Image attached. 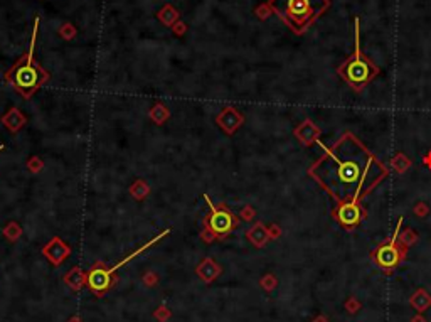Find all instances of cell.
Instances as JSON below:
<instances>
[{"label":"cell","mask_w":431,"mask_h":322,"mask_svg":"<svg viewBox=\"0 0 431 322\" xmlns=\"http://www.w3.org/2000/svg\"><path fill=\"white\" fill-rule=\"evenodd\" d=\"M42 253H44V257L48 258L53 265H61L62 261L69 257L71 250L61 238H53L48 247H44Z\"/></svg>","instance_id":"obj_9"},{"label":"cell","mask_w":431,"mask_h":322,"mask_svg":"<svg viewBox=\"0 0 431 322\" xmlns=\"http://www.w3.org/2000/svg\"><path fill=\"white\" fill-rule=\"evenodd\" d=\"M5 236L7 238H10V240H17V236L20 235V228L17 226L15 223H12V224H8V228H5Z\"/></svg>","instance_id":"obj_19"},{"label":"cell","mask_w":431,"mask_h":322,"mask_svg":"<svg viewBox=\"0 0 431 322\" xmlns=\"http://www.w3.org/2000/svg\"><path fill=\"white\" fill-rule=\"evenodd\" d=\"M217 124L223 130H226V133H234V130L238 129L243 124V117L236 112L234 108H226L219 117H217Z\"/></svg>","instance_id":"obj_10"},{"label":"cell","mask_w":431,"mask_h":322,"mask_svg":"<svg viewBox=\"0 0 431 322\" xmlns=\"http://www.w3.org/2000/svg\"><path fill=\"white\" fill-rule=\"evenodd\" d=\"M153 316H155V319H159L160 322H165L170 317V311L167 307H160L159 311H155V314Z\"/></svg>","instance_id":"obj_21"},{"label":"cell","mask_w":431,"mask_h":322,"mask_svg":"<svg viewBox=\"0 0 431 322\" xmlns=\"http://www.w3.org/2000/svg\"><path fill=\"white\" fill-rule=\"evenodd\" d=\"M401 221H403V219H399V223H398V226H396L394 233H392L391 240H387L386 243H382L374 253V261L381 266L382 270L396 268V266L404 260V257H406V250H404V247L401 245L403 241H398Z\"/></svg>","instance_id":"obj_5"},{"label":"cell","mask_w":431,"mask_h":322,"mask_svg":"<svg viewBox=\"0 0 431 322\" xmlns=\"http://www.w3.org/2000/svg\"><path fill=\"white\" fill-rule=\"evenodd\" d=\"M150 117H152V120H155V124H164L169 117V110L165 108L164 105L157 103L155 107L150 110Z\"/></svg>","instance_id":"obj_17"},{"label":"cell","mask_w":431,"mask_h":322,"mask_svg":"<svg viewBox=\"0 0 431 322\" xmlns=\"http://www.w3.org/2000/svg\"><path fill=\"white\" fill-rule=\"evenodd\" d=\"M270 7L293 32L302 34L330 7V0H270Z\"/></svg>","instance_id":"obj_2"},{"label":"cell","mask_w":431,"mask_h":322,"mask_svg":"<svg viewBox=\"0 0 431 322\" xmlns=\"http://www.w3.org/2000/svg\"><path fill=\"white\" fill-rule=\"evenodd\" d=\"M143 282L147 283L148 287H152V285H157V275L155 273H147L143 277Z\"/></svg>","instance_id":"obj_24"},{"label":"cell","mask_w":431,"mask_h":322,"mask_svg":"<svg viewBox=\"0 0 431 322\" xmlns=\"http://www.w3.org/2000/svg\"><path fill=\"white\" fill-rule=\"evenodd\" d=\"M219 273H221L219 265H216V261L211 260V258H206V260H202V263L197 266V275H199L200 278H202L204 282H207V283L214 280V278Z\"/></svg>","instance_id":"obj_11"},{"label":"cell","mask_w":431,"mask_h":322,"mask_svg":"<svg viewBox=\"0 0 431 322\" xmlns=\"http://www.w3.org/2000/svg\"><path fill=\"white\" fill-rule=\"evenodd\" d=\"M37 32H39V19H36L34 22V31H32V39L31 46H29L27 54L20 59L17 64L12 67L7 73L5 78L15 86L17 91L22 93L24 98L34 95V91H37L39 88L49 79V74L46 73L42 67L37 64L34 59V49H36V41H37Z\"/></svg>","instance_id":"obj_3"},{"label":"cell","mask_w":431,"mask_h":322,"mask_svg":"<svg viewBox=\"0 0 431 322\" xmlns=\"http://www.w3.org/2000/svg\"><path fill=\"white\" fill-rule=\"evenodd\" d=\"M59 34H61L64 39H71L72 36H76V29L72 27V25L66 24V25H62V27L59 29Z\"/></svg>","instance_id":"obj_20"},{"label":"cell","mask_w":431,"mask_h":322,"mask_svg":"<svg viewBox=\"0 0 431 322\" xmlns=\"http://www.w3.org/2000/svg\"><path fill=\"white\" fill-rule=\"evenodd\" d=\"M148 193H150V189H148V186L145 184L143 181H136L135 184H133V188H131V194H133L136 199L145 197Z\"/></svg>","instance_id":"obj_18"},{"label":"cell","mask_w":431,"mask_h":322,"mask_svg":"<svg viewBox=\"0 0 431 322\" xmlns=\"http://www.w3.org/2000/svg\"><path fill=\"white\" fill-rule=\"evenodd\" d=\"M366 216L364 207L361 206V202L349 201V202H340L337 204L335 209V218L339 219V223L345 228H354L357 226Z\"/></svg>","instance_id":"obj_7"},{"label":"cell","mask_w":431,"mask_h":322,"mask_svg":"<svg viewBox=\"0 0 431 322\" xmlns=\"http://www.w3.org/2000/svg\"><path fill=\"white\" fill-rule=\"evenodd\" d=\"M308 174L340 204L361 202L387 176V169L356 135L347 132L323 152Z\"/></svg>","instance_id":"obj_1"},{"label":"cell","mask_w":431,"mask_h":322,"mask_svg":"<svg viewBox=\"0 0 431 322\" xmlns=\"http://www.w3.org/2000/svg\"><path fill=\"white\" fill-rule=\"evenodd\" d=\"M409 304H411L413 309H416L418 312H425L426 309H428L431 306V297L430 294L423 289H420L416 292L415 295L411 297V300H409Z\"/></svg>","instance_id":"obj_15"},{"label":"cell","mask_w":431,"mask_h":322,"mask_svg":"<svg viewBox=\"0 0 431 322\" xmlns=\"http://www.w3.org/2000/svg\"><path fill=\"white\" fill-rule=\"evenodd\" d=\"M207 201V206L211 207V218H209V228L211 231L217 236H224L228 233H231L234 230V226L238 224V219L234 218V214L231 211H228L226 207H216L212 204V201L207 196H204Z\"/></svg>","instance_id":"obj_6"},{"label":"cell","mask_w":431,"mask_h":322,"mask_svg":"<svg viewBox=\"0 0 431 322\" xmlns=\"http://www.w3.org/2000/svg\"><path fill=\"white\" fill-rule=\"evenodd\" d=\"M24 124H25V117L17 108H12L10 112L3 117V125H5L8 130H12V132H17Z\"/></svg>","instance_id":"obj_14"},{"label":"cell","mask_w":431,"mask_h":322,"mask_svg":"<svg viewBox=\"0 0 431 322\" xmlns=\"http://www.w3.org/2000/svg\"><path fill=\"white\" fill-rule=\"evenodd\" d=\"M413 322H425V321L421 319V317H420V319H418V317H416V319H413Z\"/></svg>","instance_id":"obj_27"},{"label":"cell","mask_w":431,"mask_h":322,"mask_svg":"<svg viewBox=\"0 0 431 322\" xmlns=\"http://www.w3.org/2000/svg\"><path fill=\"white\" fill-rule=\"evenodd\" d=\"M64 282H66L72 290H79V289H83L84 283L88 282V277L84 275V272L79 268V266H76V268H72L71 272L64 277Z\"/></svg>","instance_id":"obj_12"},{"label":"cell","mask_w":431,"mask_h":322,"mask_svg":"<svg viewBox=\"0 0 431 322\" xmlns=\"http://www.w3.org/2000/svg\"><path fill=\"white\" fill-rule=\"evenodd\" d=\"M172 29H174V32L181 36V34H184V32H185V24H184V22H177V24H176V27H172Z\"/></svg>","instance_id":"obj_25"},{"label":"cell","mask_w":431,"mask_h":322,"mask_svg":"<svg viewBox=\"0 0 431 322\" xmlns=\"http://www.w3.org/2000/svg\"><path fill=\"white\" fill-rule=\"evenodd\" d=\"M247 238H249V241L254 245V247H263V245H266L270 235H268L266 228H264L261 223H258V224H254L249 231H247Z\"/></svg>","instance_id":"obj_13"},{"label":"cell","mask_w":431,"mask_h":322,"mask_svg":"<svg viewBox=\"0 0 431 322\" xmlns=\"http://www.w3.org/2000/svg\"><path fill=\"white\" fill-rule=\"evenodd\" d=\"M337 73L342 76L354 90H362L364 86H368L374 79V76L379 73V67L369 58H366L361 51L359 19H356V49H354V54L337 69Z\"/></svg>","instance_id":"obj_4"},{"label":"cell","mask_w":431,"mask_h":322,"mask_svg":"<svg viewBox=\"0 0 431 322\" xmlns=\"http://www.w3.org/2000/svg\"><path fill=\"white\" fill-rule=\"evenodd\" d=\"M275 285H276V280L271 277V275H268V277H264L261 280V287H263V289H266V290H273V289H275Z\"/></svg>","instance_id":"obj_22"},{"label":"cell","mask_w":431,"mask_h":322,"mask_svg":"<svg viewBox=\"0 0 431 322\" xmlns=\"http://www.w3.org/2000/svg\"><path fill=\"white\" fill-rule=\"evenodd\" d=\"M157 17H159L165 25L172 27V25L176 24V20H179V12L172 5H165L159 14H157Z\"/></svg>","instance_id":"obj_16"},{"label":"cell","mask_w":431,"mask_h":322,"mask_svg":"<svg viewBox=\"0 0 431 322\" xmlns=\"http://www.w3.org/2000/svg\"><path fill=\"white\" fill-rule=\"evenodd\" d=\"M29 169L34 172H37L39 169H42V162L37 157H32L31 160H29Z\"/></svg>","instance_id":"obj_23"},{"label":"cell","mask_w":431,"mask_h":322,"mask_svg":"<svg viewBox=\"0 0 431 322\" xmlns=\"http://www.w3.org/2000/svg\"><path fill=\"white\" fill-rule=\"evenodd\" d=\"M113 275L108 273V268H105L103 265H96L95 268H91V272L88 275V285L95 294L101 295L112 287L113 283Z\"/></svg>","instance_id":"obj_8"},{"label":"cell","mask_w":431,"mask_h":322,"mask_svg":"<svg viewBox=\"0 0 431 322\" xmlns=\"http://www.w3.org/2000/svg\"><path fill=\"white\" fill-rule=\"evenodd\" d=\"M67 322H81V319H79V317H72V319H69Z\"/></svg>","instance_id":"obj_26"},{"label":"cell","mask_w":431,"mask_h":322,"mask_svg":"<svg viewBox=\"0 0 431 322\" xmlns=\"http://www.w3.org/2000/svg\"><path fill=\"white\" fill-rule=\"evenodd\" d=\"M2 149H3V147H2V145H0V150H2Z\"/></svg>","instance_id":"obj_28"}]
</instances>
